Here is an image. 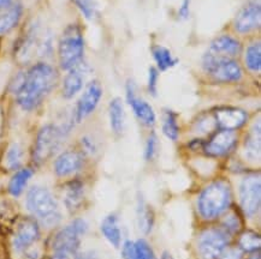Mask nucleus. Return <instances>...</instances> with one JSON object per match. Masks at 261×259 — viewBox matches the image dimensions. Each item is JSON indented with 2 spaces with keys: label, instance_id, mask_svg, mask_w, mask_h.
I'll use <instances>...</instances> for the list:
<instances>
[{
  "label": "nucleus",
  "instance_id": "obj_1",
  "mask_svg": "<svg viewBox=\"0 0 261 259\" xmlns=\"http://www.w3.org/2000/svg\"><path fill=\"white\" fill-rule=\"evenodd\" d=\"M57 82L55 69L47 64H36L24 76H21L16 85L17 102L25 111H33L39 107Z\"/></svg>",
  "mask_w": 261,
  "mask_h": 259
},
{
  "label": "nucleus",
  "instance_id": "obj_2",
  "mask_svg": "<svg viewBox=\"0 0 261 259\" xmlns=\"http://www.w3.org/2000/svg\"><path fill=\"white\" fill-rule=\"evenodd\" d=\"M231 191L225 182L218 181L207 186L197 201L199 212L205 220H213L229 208Z\"/></svg>",
  "mask_w": 261,
  "mask_h": 259
},
{
  "label": "nucleus",
  "instance_id": "obj_3",
  "mask_svg": "<svg viewBox=\"0 0 261 259\" xmlns=\"http://www.w3.org/2000/svg\"><path fill=\"white\" fill-rule=\"evenodd\" d=\"M27 208L46 225H55L62 218L58 203L42 186H33L27 195Z\"/></svg>",
  "mask_w": 261,
  "mask_h": 259
},
{
  "label": "nucleus",
  "instance_id": "obj_4",
  "mask_svg": "<svg viewBox=\"0 0 261 259\" xmlns=\"http://www.w3.org/2000/svg\"><path fill=\"white\" fill-rule=\"evenodd\" d=\"M58 54L63 70L77 68L83 55V38L77 25H70L65 29L59 41Z\"/></svg>",
  "mask_w": 261,
  "mask_h": 259
},
{
  "label": "nucleus",
  "instance_id": "obj_5",
  "mask_svg": "<svg viewBox=\"0 0 261 259\" xmlns=\"http://www.w3.org/2000/svg\"><path fill=\"white\" fill-rule=\"evenodd\" d=\"M64 135V130L56 125H46L40 130L38 138H36L34 154H33L36 164L47 161L58 150Z\"/></svg>",
  "mask_w": 261,
  "mask_h": 259
},
{
  "label": "nucleus",
  "instance_id": "obj_6",
  "mask_svg": "<svg viewBox=\"0 0 261 259\" xmlns=\"http://www.w3.org/2000/svg\"><path fill=\"white\" fill-rule=\"evenodd\" d=\"M207 72L218 82H237L242 77V70L236 61L208 53L203 59Z\"/></svg>",
  "mask_w": 261,
  "mask_h": 259
},
{
  "label": "nucleus",
  "instance_id": "obj_7",
  "mask_svg": "<svg viewBox=\"0 0 261 259\" xmlns=\"http://www.w3.org/2000/svg\"><path fill=\"white\" fill-rule=\"evenodd\" d=\"M88 225L83 220H75L65 228H63L53 240V250L56 252L76 253L80 247L81 237L87 232Z\"/></svg>",
  "mask_w": 261,
  "mask_h": 259
},
{
  "label": "nucleus",
  "instance_id": "obj_8",
  "mask_svg": "<svg viewBox=\"0 0 261 259\" xmlns=\"http://www.w3.org/2000/svg\"><path fill=\"white\" fill-rule=\"evenodd\" d=\"M240 202L243 212L253 217L259 212L261 205V180L259 174L248 175L243 179L240 187Z\"/></svg>",
  "mask_w": 261,
  "mask_h": 259
},
{
  "label": "nucleus",
  "instance_id": "obj_9",
  "mask_svg": "<svg viewBox=\"0 0 261 259\" xmlns=\"http://www.w3.org/2000/svg\"><path fill=\"white\" fill-rule=\"evenodd\" d=\"M229 233L225 229L211 228L199 239V251L203 259H216L223 253L229 244Z\"/></svg>",
  "mask_w": 261,
  "mask_h": 259
},
{
  "label": "nucleus",
  "instance_id": "obj_10",
  "mask_svg": "<svg viewBox=\"0 0 261 259\" xmlns=\"http://www.w3.org/2000/svg\"><path fill=\"white\" fill-rule=\"evenodd\" d=\"M102 95V89L101 85L99 84V82L93 81L89 83L88 86L86 88L85 92L81 96V99L79 100L77 107H76V121H81L86 117L92 113L98 106L100 99Z\"/></svg>",
  "mask_w": 261,
  "mask_h": 259
},
{
  "label": "nucleus",
  "instance_id": "obj_11",
  "mask_svg": "<svg viewBox=\"0 0 261 259\" xmlns=\"http://www.w3.org/2000/svg\"><path fill=\"white\" fill-rule=\"evenodd\" d=\"M39 235L40 231L38 222L33 218H24L22 222H19L17 231H16L15 240H13L16 250L23 251L28 248L30 245L38 240Z\"/></svg>",
  "mask_w": 261,
  "mask_h": 259
},
{
  "label": "nucleus",
  "instance_id": "obj_12",
  "mask_svg": "<svg viewBox=\"0 0 261 259\" xmlns=\"http://www.w3.org/2000/svg\"><path fill=\"white\" fill-rule=\"evenodd\" d=\"M261 9L257 3H250L241 10L235 19V29L239 33H249L260 25Z\"/></svg>",
  "mask_w": 261,
  "mask_h": 259
},
{
  "label": "nucleus",
  "instance_id": "obj_13",
  "mask_svg": "<svg viewBox=\"0 0 261 259\" xmlns=\"http://www.w3.org/2000/svg\"><path fill=\"white\" fill-rule=\"evenodd\" d=\"M236 144V135L230 130H223L211 138L205 147V151L210 156L226 155Z\"/></svg>",
  "mask_w": 261,
  "mask_h": 259
},
{
  "label": "nucleus",
  "instance_id": "obj_14",
  "mask_svg": "<svg viewBox=\"0 0 261 259\" xmlns=\"http://www.w3.org/2000/svg\"><path fill=\"white\" fill-rule=\"evenodd\" d=\"M126 98H128L129 105L133 107V111L136 114V117L139 118L143 124L148 126L154 124L155 122L154 111H153V108L150 107L146 101L136 98L132 83H129L128 88H126Z\"/></svg>",
  "mask_w": 261,
  "mask_h": 259
},
{
  "label": "nucleus",
  "instance_id": "obj_15",
  "mask_svg": "<svg viewBox=\"0 0 261 259\" xmlns=\"http://www.w3.org/2000/svg\"><path fill=\"white\" fill-rule=\"evenodd\" d=\"M216 120L222 128L233 131L247 121V113L239 108H220L216 113Z\"/></svg>",
  "mask_w": 261,
  "mask_h": 259
},
{
  "label": "nucleus",
  "instance_id": "obj_16",
  "mask_svg": "<svg viewBox=\"0 0 261 259\" xmlns=\"http://www.w3.org/2000/svg\"><path fill=\"white\" fill-rule=\"evenodd\" d=\"M83 160L81 154L76 151H65L58 156L55 162L56 174L59 177H66L77 172L82 167Z\"/></svg>",
  "mask_w": 261,
  "mask_h": 259
},
{
  "label": "nucleus",
  "instance_id": "obj_17",
  "mask_svg": "<svg viewBox=\"0 0 261 259\" xmlns=\"http://www.w3.org/2000/svg\"><path fill=\"white\" fill-rule=\"evenodd\" d=\"M241 52V45L231 36L223 35L216 39L211 45V53L219 56H233Z\"/></svg>",
  "mask_w": 261,
  "mask_h": 259
},
{
  "label": "nucleus",
  "instance_id": "obj_18",
  "mask_svg": "<svg viewBox=\"0 0 261 259\" xmlns=\"http://www.w3.org/2000/svg\"><path fill=\"white\" fill-rule=\"evenodd\" d=\"M83 85V72L81 70L75 68L70 70L69 75L66 76L63 83V96L65 99H71L82 89Z\"/></svg>",
  "mask_w": 261,
  "mask_h": 259
},
{
  "label": "nucleus",
  "instance_id": "obj_19",
  "mask_svg": "<svg viewBox=\"0 0 261 259\" xmlns=\"http://www.w3.org/2000/svg\"><path fill=\"white\" fill-rule=\"evenodd\" d=\"M22 15V8L19 5L9 6L0 11V34H6L17 24Z\"/></svg>",
  "mask_w": 261,
  "mask_h": 259
},
{
  "label": "nucleus",
  "instance_id": "obj_20",
  "mask_svg": "<svg viewBox=\"0 0 261 259\" xmlns=\"http://www.w3.org/2000/svg\"><path fill=\"white\" fill-rule=\"evenodd\" d=\"M101 232L113 246L119 247L120 240H122V233H120V229L118 227V218H117L116 215H109L102 221Z\"/></svg>",
  "mask_w": 261,
  "mask_h": 259
},
{
  "label": "nucleus",
  "instance_id": "obj_21",
  "mask_svg": "<svg viewBox=\"0 0 261 259\" xmlns=\"http://www.w3.org/2000/svg\"><path fill=\"white\" fill-rule=\"evenodd\" d=\"M110 121H111V127L117 135L122 134L124 130V107H123V102L120 99L112 100L110 104Z\"/></svg>",
  "mask_w": 261,
  "mask_h": 259
},
{
  "label": "nucleus",
  "instance_id": "obj_22",
  "mask_svg": "<svg viewBox=\"0 0 261 259\" xmlns=\"http://www.w3.org/2000/svg\"><path fill=\"white\" fill-rule=\"evenodd\" d=\"M137 221H139V227L143 233L147 234L152 231L153 221H154V216L150 210V208L146 204V202L140 201L139 207H137Z\"/></svg>",
  "mask_w": 261,
  "mask_h": 259
},
{
  "label": "nucleus",
  "instance_id": "obj_23",
  "mask_svg": "<svg viewBox=\"0 0 261 259\" xmlns=\"http://www.w3.org/2000/svg\"><path fill=\"white\" fill-rule=\"evenodd\" d=\"M32 175H33V172L27 168L21 169V171L16 173V174L12 177L11 181H10V185H9L10 193L15 196V197H18V196L23 192V190H24L27 182L29 181V179L32 178Z\"/></svg>",
  "mask_w": 261,
  "mask_h": 259
},
{
  "label": "nucleus",
  "instance_id": "obj_24",
  "mask_svg": "<svg viewBox=\"0 0 261 259\" xmlns=\"http://www.w3.org/2000/svg\"><path fill=\"white\" fill-rule=\"evenodd\" d=\"M83 198V186L80 182H71L65 192V205L69 210H75L81 204Z\"/></svg>",
  "mask_w": 261,
  "mask_h": 259
},
{
  "label": "nucleus",
  "instance_id": "obj_25",
  "mask_svg": "<svg viewBox=\"0 0 261 259\" xmlns=\"http://www.w3.org/2000/svg\"><path fill=\"white\" fill-rule=\"evenodd\" d=\"M152 52L156 64H158L159 69L162 70V71H165V70L172 68V66L177 62L176 59L172 58L169 49L164 48L162 46H156V47L153 48Z\"/></svg>",
  "mask_w": 261,
  "mask_h": 259
},
{
  "label": "nucleus",
  "instance_id": "obj_26",
  "mask_svg": "<svg viewBox=\"0 0 261 259\" xmlns=\"http://www.w3.org/2000/svg\"><path fill=\"white\" fill-rule=\"evenodd\" d=\"M246 62L247 68L250 71L257 72L261 69V47L260 43H255L252 45L247 49V55H246Z\"/></svg>",
  "mask_w": 261,
  "mask_h": 259
},
{
  "label": "nucleus",
  "instance_id": "obj_27",
  "mask_svg": "<svg viewBox=\"0 0 261 259\" xmlns=\"http://www.w3.org/2000/svg\"><path fill=\"white\" fill-rule=\"evenodd\" d=\"M240 246L246 252H255L260 248V237L255 232H246L241 235Z\"/></svg>",
  "mask_w": 261,
  "mask_h": 259
},
{
  "label": "nucleus",
  "instance_id": "obj_28",
  "mask_svg": "<svg viewBox=\"0 0 261 259\" xmlns=\"http://www.w3.org/2000/svg\"><path fill=\"white\" fill-rule=\"evenodd\" d=\"M163 131L167 138L172 139V141H176L178 138V126H177L176 117L175 114L171 112H167L165 115V119H164L163 124Z\"/></svg>",
  "mask_w": 261,
  "mask_h": 259
},
{
  "label": "nucleus",
  "instance_id": "obj_29",
  "mask_svg": "<svg viewBox=\"0 0 261 259\" xmlns=\"http://www.w3.org/2000/svg\"><path fill=\"white\" fill-rule=\"evenodd\" d=\"M22 162V149L19 145L13 144L11 148L9 149L8 154H6V164H8L9 168L16 169L19 167Z\"/></svg>",
  "mask_w": 261,
  "mask_h": 259
},
{
  "label": "nucleus",
  "instance_id": "obj_30",
  "mask_svg": "<svg viewBox=\"0 0 261 259\" xmlns=\"http://www.w3.org/2000/svg\"><path fill=\"white\" fill-rule=\"evenodd\" d=\"M135 252L137 259H156L152 247L147 244L146 240H137L135 242Z\"/></svg>",
  "mask_w": 261,
  "mask_h": 259
},
{
  "label": "nucleus",
  "instance_id": "obj_31",
  "mask_svg": "<svg viewBox=\"0 0 261 259\" xmlns=\"http://www.w3.org/2000/svg\"><path fill=\"white\" fill-rule=\"evenodd\" d=\"M246 145H247V150H248V152H250V154L255 155L256 152V154L259 155L260 152V125L259 124L256 125V131L255 128H253L252 135H250V137Z\"/></svg>",
  "mask_w": 261,
  "mask_h": 259
},
{
  "label": "nucleus",
  "instance_id": "obj_32",
  "mask_svg": "<svg viewBox=\"0 0 261 259\" xmlns=\"http://www.w3.org/2000/svg\"><path fill=\"white\" fill-rule=\"evenodd\" d=\"M77 8L81 10L86 18L90 19L94 16L95 12V2L94 0H75Z\"/></svg>",
  "mask_w": 261,
  "mask_h": 259
},
{
  "label": "nucleus",
  "instance_id": "obj_33",
  "mask_svg": "<svg viewBox=\"0 0 261 259\" xmlns=\"http://www.w3.org/2000/svg\"><path fill=\"white\" fill-rule=\"evenodd\" d=\"M122 255L124 259H137L135 252V242L125 241L122 248Z\"/></svg>",
  "mask_w": 261,
  "mask_h": 259
},
{
  "label": "nucleus",
  "instance_id": "obj_34",
  "mask_svg": "<svg viewBox=\"0 0 261 259\" xmlns=\"http://www.w3.org/2000/svg\"><path fill=\"white\" fill-rule=\"evenodd\" d=\"M155 149H156V137L154 135H152L147 141V147H146V158L147 160H152L153 156L155 154Z\"/></svg>",
  "mask_w": 261,
  "mask_h": 259
},
{
  "label": "nucleus",
  "instance_id": "obj_35",
  "mask_svg": "<svg viewBox=\"0 0 261 259\" xmlns=\"http://www.w3.org/2000/svg\"><path fill=\"white\" fill-rule=\"evenodd\" d=\"M224 229L227 232V233H232V232H236L237 229L240 228L239 220H237L236 216H229V217L225 220V223H224Z\"/></svg>",
  "mask_w": 261,
  "mask_h": 259
},
{
  "label": "nucleus",
  "instance_id": "obj_36",
  "mask_svg": "<svg viewBox=\"0 0 261 259\" xmlns=\"http://www.w3.org/2000/svg\"><path fill=\"white\" fill-rule=\"evenodd\" d=\"M156 82H158V72L154 68H150L148 76V89L153 95L155 94L156 90Z\"/></svg>",
  "mask_w": 261,
  "mask_h": 259
},
{
  "label": "nucleus",
  "instance_id": "obj_37",
  "mask_svg": "<svg viewBox=\"0 0 261 259\" xmlns=\"http://www.w3.org/2000/svg\"><path fill=\"white\" fill-rule=\"evenodd\" d=\"M52 259H81V255L76 253H68V252H56Z\"/></svg>",
  "mask_w": 261,
  "mask_h": 259
},
{
  "label": "nucleus",
  "instance_id": "obj_38",
  "mask_svg": "<svg viewBox=\"0 0 261 259\" xmlns=\"http://www.w3.org/2000/svg\"><path fill=\"white\" fill-rule=\"evenodd\" d=\"M179 15L183 18H187L189 16V0H184L183 2L182 8L179 9Z\"/></svg>",
  "mask_w": 261,
  "mask_h": 259
},
{
  "label": "nucleus",
  "instance_id": "obj_39",
  "mask_svg": "<svg viewBox=\"0 0 261 259\" xmlns=\"http://www.w3.org/2000/svg\"><path fill=\"white\" fill-rule=\"evenodd\" d=\"M220 259H242L241 258V253L237 251H227L225 254H223V257Z\"/></svg>",
  "mask_w": 261,
  "mask_h": 259
},
{
  "label": "nucleus",
  "instance_id": "obj_40",
  "mask_svg": "<svg viewBox=\"0 0 261 259\" xmlns=\"http://www.w3.org/2000/svg\"><path fill=\"white\" fill-rule=\"evenodd\" d=\"M10 4H11V0H0V11L8 9Z\"/></svg>",
  "mask_w": 261,
  "mask_h": 259
},
{
  "label": "nucleus",
  "instance_id": "obj_41",
  "mask_svg": "<svg viewBox=\"0 0 261 259\" xmlns=\"http://www.w3.org/2000/svg\"><path fill=\"white\" fill-rule=\"evenodd\" d=\"M162 259H175L171 255V253H169V252H164V253L162 254Z\"/></svg>",
  "mask_w": 261,
  "mask_h": 259
},
{
  "label": "nucleus",
  "instance_id": "obj_42",
  "mask_svg": "<svg viewBox=\"0 0 261 259\" xmlns=\"http://www.w3.org/2000/svg\"><path fill=\"white\" fill-rule=\"evenodd\" d=\"M250 259H260V254H259V253L254 254V255H253V257H252V258H250Z\"/></svg>",
  "mask_w": 261,
  "mask_h": 259
}]
</instances>
